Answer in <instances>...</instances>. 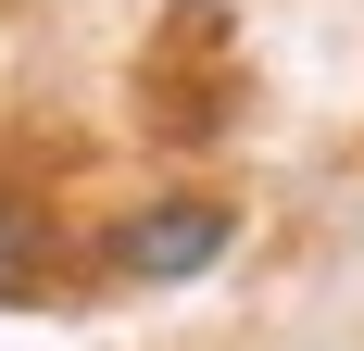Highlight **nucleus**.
Here are the masks:
<instances>
[{"mask_svg": "<svg viewBox=\"0 0 364 351\" xmlns=\"http://www.w3.org/2000/svg\"><path fill=\"white\" fill-rule=\"evenodd\" d=\"M226 239H239V213H226V201H139L126 226H113V264H126L139 288H164V276L226 264Z\"/></svg>", "mask_w": 364, "mask_h": 351, "instance_id": "obj_1", "label": "nucleus"}]
</instances>
